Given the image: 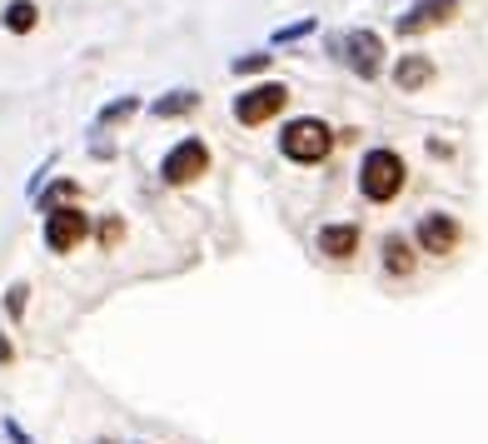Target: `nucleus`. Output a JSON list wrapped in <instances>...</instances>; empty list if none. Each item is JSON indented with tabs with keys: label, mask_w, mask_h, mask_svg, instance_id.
I'll return each instance as SVG.
<instances>
[{
	"label": "nucleus",
	"mask_w": 488,
	"mask_h": 444,
	"mask_svg": "<svg viewBox=\"0 0 488 444\" xmlns=\"http://www.w3.org/2000/svg\"><path fill=\"white\" fill-rule=\"evenodd\" d=\"M404 185H409V165H404L399 150H388V145H374V150L359 160V195L369 205H388L399 200Z\"/></svg>",
	"instance_id": "f257e3e1"
},
{
	"label": "nucleus",
	"mask_w": 488,
	"mask_h": 444,
	"mask_svg": "<svg viewBox=\"0 0 488 444\" xmlns=\"http://www.w3.org/2000/svg\"><path fill=\"white\" fill-rule=\"evenodd\" d=\"M334 140L339 135L324 125V120L300 115V120H289V125L279 130V155H284V160H294V165H319V160H329Z\"/></svg>",
	"instance_id": "f03ea898"
},
{
	"label": "nucleus",
	"mask_w": 488,
	"mask_h": 444,
	"mask_svg": "<svg viewBox=\"0 0 488 444\" xmlns=\"http://www.w3.org/2000/svg\"><path fill=\"white\" fill-rule=\"evenodd\" d=\"M334 55L349 65L359 80H374L379 70H384V40H379L374 30H349V36H339Z\"/></svg>",
	"instance_id": "7ed1b4c3"
},
{
	"label": "nucleus",
	"mask_w": 488,
	"mask_h": 444,
	"mask_svg": "<svg viewBox=\"0 0 488 444\" xmlns=\"http://www.w3.org/2000/svg\"><path fill=\"white\" fill-rule=\"evenodd\" d=\"M200 175H210V145L204 140H180L175 150L160 160V180L164 185H195Z\"/></svg>",
	"instance_id": "20e7f679"
},
{
	"label": "nucleus",
	"mask_w": 488,
	"mask_h": 444,
	"mask_svg": "<svg viewBox=\"0 0 488 444\" xmlns=\"http://www.w3.org/2000/svg\"><path fill=\"white\" fill-rule=\"evenodd\" d=\"M284 105H289V85L284 80H264V85L244 90L235 101V120L239 125H264V120H275Z\"/></svg>",
	"instance_id": "39448f33"
},
{
	"label": "nucleus",
	"mask_w": 488,
	"mask_h": 444,
	"mask_svg": "<svg viewBox=\"0 0 488 444\" xmlns=\"http://www.w3.org/2000/svg\"><path fill=\"white\" fill-rule=\"evenodd\" d=\"M463 240V230L453 215H444V210H428V215H419V225H413V245H419V254H453Z\"/></svg>",
	"instance_id": "423d86ee"
},
{
	"label": "nucleus",
	"mask_w": 488,
	"mask_h": 444,
	"mask_svg": "<svg viewBox=\"0 0 488 444\" xmlns=\"http://www.w3.org/2000/svg\"><path fill=\"white\" fill-rule=\"evenodd\" d=\"M453 15H459V0H413L409 11L394 20V30H399L404 40H413V36H424V30L449 26Z\"/></svg>",
	"instance_id": "0eeeda50"
},
{
	"label": "nucleus",
	"mask_w": 488,
	"mask_h": 444,
	"mask_svg": "<svg viewBox=\"0 0 488 444\" xmlns=\"http://www.w3.org/2000/svg\"><path fill=\"white\" fill-rule=\"evenodd\" d=\"M85 235H90V215L80 210V205H60V210H51V215H45V245H51L55 254L76 250Z\"/></svg>",
	"instance_id": "6e6552de"
},
{
	"label": "nucleus",
	"mask_w": 488,
	"mask_h": 444,
	"mask_svg": "<svg viewBox=\"0 0 488 444\" xmlns=\"http://www.w3.org/2000/svg\"><path fill=\"white\" fill-rule=\"evenodd\" d=\"M379 254H384V275H394V279H409L419 270V245L404 240V235H384Z\"/></svg>",
	"instance_id": "1a4fd4ad"
},
{
	"label": "nucleus",
	"mask_w": 488,
	"mask_h": 444,
	"mask_svg": "<svg viewBox=\"0 0 488 444\" xmlns=\"http://www.w3.org/2000/svg\"><path fill=\"white\" fill-rule=\"evenodd\" d=\"M359 235L364 230L354 225V220H344V225H324L319 230V254H329V260H349V254H359Z\"/></svg>",
	"instance_id": "9d476101"
},
{
	"label": "nucleus",
	"mask_w": 488,
	"mask_h": 444,
	"mask_svg": "<svg viewBox=\"0 0 488 444\" xmlns=\"http://www.w3.org/2000/svg\"><path fill=\"white\" fill-rule=\"evenodd\" d=\"M428 80H434V61H428V55H399V61H394V85H399L404 95L424 90Z\"/></svg>",
	"instance_id": "9b49d317"
},
{
	"label": "nucleus",
	"mask_w": 488,
	"mask_h": 444,
	"mask_svg": "<svg viewBox=\"0 0 488 444\" xmlns=\"http://www.w3.org/2000/svg\"><path fill=\"white\" fill-rule=\"evenodd\" d=\"M0 26L11 30V36H30L40 26V5L36 0H11L5 11H0Z\"/></svg>",
	"instance_id": "f8f14e48"
},
{
	"label": "nucleus",
	"mask_w": 488,
	"mask_h": 444,
	"mask_svg": "<svg viewBox=\"0 0 488 444\" xmlns=\"http://www.w3.org/2000/svg\"><path fill=\"white\" fill-rule=\"evenodd\" d=\"M200 105V95L195 90H175V95H160V101L150 105V115H160V120H175V115H189Z\"/></svg>",
	"instance_id": "ddd939ff"
},
{
	"label": "nucleus",
	"mask_w": 488,
	"mask_h": 444,
	"mask_svg": "<svg viewBox=\"0 0 488 444\" xmlns=\"http://www.w3.org/2000/svg\"><path fill=\"white\" fill-rule=\"evenodd\" d=\"M135 110H140V101H135V95H125V101H110L100 115H95V125H115V120H130Z\"/></svg>",
	"instance_id": "4468645a"
},
{
	"label": "nucleus",
	"mask_w": 488,
	"mask_h": 444,
	"mask_svg": "<svg viewBox=\"0 0 488 444\" xmlns=\"http://www.w3.org/2000/svg\"><path fill=\"white\" fill-rule=\"evenodd\" d=\"M314 30V15H304V20H294V26H279L275 30V45H294V40H304Z\"/></svg>",
	"instance_id": "2eb2a0df"
},
{
	"label": "nucleus",
	"mask_w": 488,
	"mask_h": 444,
	"mask_svg": "<svg viewBox=\"0 0 488 444\" xmlns=\"http://www.w3.org/2000/svg\"><path fill=\"white\" fill-rule=\"evenodd\" d=\"M26 300H30V285H11V290H5V315L20 319L26 315Z\"/></svg>",
	"instance_id": "dca6fc26"
},
{
	"label": "nucleus",
	"mask_w": 488,
	"mask_h": 444,
	"mask_svg": "<svg viewBox=\"0 0 488 444\" xmlns=\"http://www.w3.org/2000/svg\"><path fill=\"white\" fill-rule=\"evenodd\" d=\"M269 61H275V55H264V51L239 55V61H235V76H254V70H269Z\"/></svg>",
	"instance_id": "f3484780"
},
{
	"label": "nucleus",
	"mask_w": 488,
	"mask_h": 444,
	"mask_svg": "<svg viewBox=\"0 0 488 444\" xmlns=\"http://www.w3.org/2000/svg\"><path fill=\"white\" fill-rule=\"evenodd\" d=\"M0 434H5L11 444H36L26 430H20V419H15V415H0Z\"/></svg>",
	"instance_id": "a211bd4d"
},
{
	"label": "nucleus",
	"mask_w": 488,
	"mask_h": 444,
	"mask_svg": "<svg viewBox=\"0 0 488 444\" xmlns=\"http://www.w3.org/2000/svg\"><path fill=\"white\" fill-rule=\"evenodd\" d=\"M65 195H76V180H55L51 195H45V210H51V200H65Z\"/></svg>",
	"instance_id": "6ab92c4d"
},
{
	"label": "nucleus",
	"mask_w": 488,
	"mask_h": 444,
	"mask_svg": "<svg viewBox=\"0 0 488 444\" xmlns=\"http://www.w3.org/2000/svg\"><path fill=\"white\" fill-rule=\"evenodd\" d=\"M100 240H105V245L120 240V220H105V225H100Z\"/></svg>",
	"instance_id": "aec40b11"
},
{
	"label": "nucleus",
	"mask_w": 488,
	"mask_h": 444,
	"mask_svg": "<svg viewBox=\"0 0 488 444\" xmlns=\"http://www.w3.org/2000/svg\"><path fill=\"white\" fill-rule=\"evenodd\" d=\"M11 359H15V350H11V340L0 335V365H11Z\"/></svg>",
	"instance_id": "412c9836"
}]
</instances>
